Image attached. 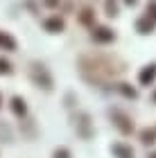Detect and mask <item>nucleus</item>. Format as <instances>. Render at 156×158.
I'll return each instance as SVG.
<instances>
[{
    "instance_id": "obj_9",
    "label": "nucleus",
    "mask_w": 156,
    "mask_h": 158,
    "mask_svg": "<svg viewBox=\"0 0 156 158\" xmlns=\"http://www.w3.org/2000/svg\"><path fill=\"white\" fill-rule=\"evenodd\" d=\"M45 27H48L50 32H61V30H63V20H61L59 16L48 18V20H45Z\"/></svg>"
},
{
    "instance_id": "obj_8",
    "label": "nucleus",
    "mask_w": 156,
    "mask_h": 158,
    "mask_svg": "<svg viewBox=\"0 0 156 158\" xmlns=\"http://www.w3.org/2000/svg\"><path fill=\"white\" fill-rule=\"evenodd\" d=\"M136 30H138L140 34H152V32H154V23H152L147 16H143V18L136 20Z\"/></svg>"
},
{
    "instance_id": "obj_19",
    "label": "nucleus",
    "mask_w": 156,
    "mask_h": 158,
    "mask_svg": "<svg viewBox=\"0 0 156 158\" xmlns=\"http://www.w3.org/2000/svg\"><path fill=\"white\" fill-rule=\"evenodd\" d=\"M124 2H127V5H131V7H133V5H136V2H138V0H124Z\"/></svg>"
},
{
    "instance_id": "obj_4",
    "label": "nucleus",
    "mask_w": 156,
    "mask_h": 158,
    "mask_svg": "<svg viewBox=\"0 0 156 158\" xmlns=\"http://www.w3.org/2000/svg\"><path fill=\"white\" fill-rule=\"evenodd\" d=\"M91 36H93V41H97V43H111L116 39V34H113V30H109V27L100 25V27H93Z\"/></svg>"
},
{
    "instance_id": "obj_5",
    "label": "nucleus",
    "mask_w": 156,
    "mask_h": 158,
    "mask_svg": "<svg viewBox=\"0 0 156 158\" xmlns=\"http://www.w3.org/2000/svg\"><path fill=\"white\" fill-rule=\"evenodd\" d=\"M111 152L118 158H133V149L129 145H124V142H116V145L111 147Z\"/></svg>"
},
{
    "instance_id": "obj_11",
    "label": "nucleus",
    "mask_w": 156,
    "mask_h": 158,
    "mask_svg": "<svg viewBox=\"0 0 156 158\" xmlns=\"http://www.w3.org/2000/svg\"><path fill=\"white\" fill-rule=\"evenodd\" d=\"M104 9H106V16H118V0H104Z\"/></svg>"
},
{
    "instance_id": "obj_16",
    "label": "nucleus",
    "mask_w": 156,
    "mask_h": 158,
    "mask_svg": "<svg viewBox=\"0 0 156 158\" xmlns=\"http://www.w3.org/2000/svg\"><path fill=\"white\" fill-rule=\"evenodd\" d=\"M54 158H70V154H68V149H57Z\"/></svg>"
},
{
    "instance_id": "obj_1",
    "label": "nucleus",
    "mask_w": 156,
    "mask_h": 158,
    "mask_svg": "<svg viewBox=\"0 0 156 158\" xmlns=\"http://www.w3.org/2000/svg\"><path fill=\"white\" fill-rule=\"evenodd\" d=\"M79 68H82L84 77H88L91 81H97V84H102L104 79L116 77L118 73H122V63H118L116 59L104 56V54L82 56V59H79Z\"/></svg>"
},
{
    "instance_id": "obj_6",
    "label": "nucleus",
    "mask_w": 156,
    "mask_h": 158,
    "mask_svg": "<svg viewBox=\"0 0 156 158\" xmlns=\"http://www.w3.org/2000/svg\"><path fill=\"white\" fill-rule=\"evenodd\" d=\"M75 127H79V133L84 135V138H88L91 135V122H88V115H82L79 118H75Z\"/></svg>"
},
{
    "instance_id": "obj_2",
    "label": "nucleus",
    "mask_w": 156,
    "mask_h": 158,
    "mask_svg": "<svg viewBox=\"0 0 156 158\" xmlns=\"http://www.w3.org/2000/svg\"><path fill=\"white\" fill-rule=\"evenodd\" d=\"M111 118H113L116 127H118L122 133H131V131H133V122H131L129 118H127L122 111H118V109H111Z\"/></svg>"
},
{
    "instance_id": "obj_17",
    "label": "nucleus",
    "mask_w": 156,
    "mask_h": 158,
    "mask_svg": "<svg viewBox=\"0 0 156 158\" xmlns=\"http://www.w3.org/2000/svg\"><path fill=\"white\" fill-rule=\"evenodd\" d=\"M11 66H9V61H5V59H0V73H9Z\"/></svg>"
},
{
    "instance_id": "obj_15",
    "label": "nucleus",
    "mask_w": 156,
    "mask_h": 158,
    "mask_svg": "<svg viewBox=\"0 0 156 158\" xmlns=\"http://www.w3.org/2000/svg\"><path fill=\"white\" fill-rule=\"evenodd\" d=\"M120 90H122L127 97H136V90L129 88V84H120Z\"/></svg>"
},
{
    "instance_id": "obj_20",
    "label": "nucleus",
    "mask_w": 156,
    "mask_h": 158,
    "mask_svg": "<svg viewBox=\"0 0 156 158\" xmlns=\"http://www.w3.org/2000/svg\"><path fill=\"white\" fill-rule=\"evenodd\" d=\"M150 158H156V154H152V156H150Z\"/></svg>"
},
{
    "instance_id": "obj_12",
    "label": "nucleus",
    "mask_w": 156,
    "mask_h": 158,
    "mask_svg": "<svg viewBox=\"0 0 156 158\" xmlns=\"http://www.w3.org/2000/svg\"><path fill=\"white\" fill-rule=\"evenodd\" d=\"M140 138H143L145 145H152V142H156V129H145V131L140 133Z\"/></svg>"
},
{
    "instance_id": "obj_10",
    "label": "nucleus",
    "mask_w": 156,
    "mask_h": 158,
    "mask_svg": "<svg viewBox=\"0 0 156 158\" xmlns=\"http://www.w3.org/2000/svg\"><path fill=\"white\" fill-rule=\"evenodd\" d=\"M93 20H95V14H93V9H82V14H79V23L82 25H93Z\"/></svg>"
},
{
    "instance_id": "obj_18",
    "label": "nucleus",
    "mask_w": 156,
    "mask_h": 158,
    "mask_svg": "<svg viewBox=\"0 0 156 158\" xmlns=\"http://www.w3.org/2000/svg\"><path fill=\"white\" fill-rule=\"evenodd\" d=\"M57 2H59V0H45V5H48V7H54Z\"/></svg>"
},
{
    "instance_id": "obj_13",
    "label": "nucleus",
    "mask_w": 156,
    "mask_h": 158,
    "mask_svg": "<svg viewBox=\"0 0 156 158\" xmlns=\"http://www.w3.org/2000/svg\"><path fill=\"white\" fill-rule=\"evenodd\" d=\"M145 16L150 18L152 23H156V0H150V2H147V14Z\"/></svg>"
},
{
    "instance_id": "obj_21",
    "label": "nucleus",
    "mask_w": 156,
    "mask_h": 158,
    "mask_svg": "<svg viewBox=\"0 0 156 158\" xmlns=\"http://www.w3.org/2000/svg\"><path fill=\"white\" fill-rule=\"evenodd\" d=\"M154 102H156V93H154Z\"/></svg>"
},
{
    "instance_id": "obj_3",
    "label": "nucleus",
    "mask_w": 156,
    "mask_h": 158,
    "mask_svg": "<svg viewBox=\"0 0 156 158\" xmlns=\"http://www.w3.org/2000/svg\"><path fill=\"white\" fill-rule=\"evenodd\" d=\"M32 75H34V81L41 84L43 88H52V77L48 75V70L43 66H39V63H34V68H32Z\"/></svg>"
},
{
    "instance_id": "obj_14",
    "label": "nucleus",
    "mask_w": 156,
    "mask_h": 158,
    "mask_svg": "<svg viewBox=\"0 0 156 158\" xmlns=\"http://www.w3.org/2000/svg\"><path fill=\"white\" fill-rule=\"evenodd\" d=\"M14 111H16L18 115H23V113H25V102H23V99L14 97Z\"/></svg>"
},
{
    "instance_id": "obj_7",
    "label": "nucleus",
    "mask_w": 156,
    "mask_h": 158,
    "mask_svg": "<svg viewBox=\"0 0 156 158\" xmlns=\"http://www.w3.org/2000/svg\"><path fill=\"white\" fill-rule=\"evenodd\" d=\"M154 77H156V66H154V63H152V66H145L143 73H140V84H143V86L152 84Z\"/></svg>"
}]
</instances>
